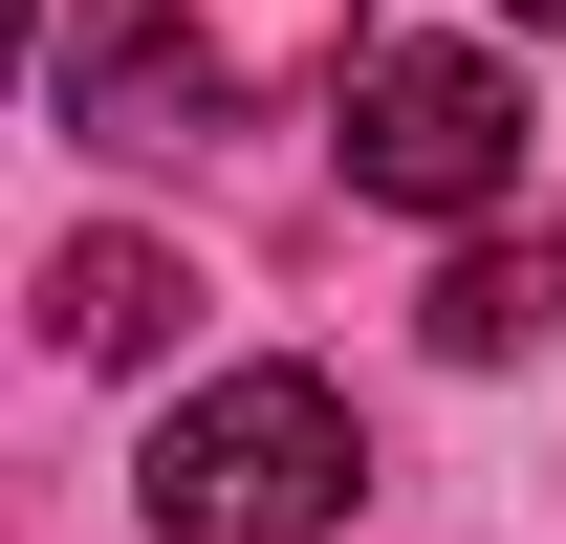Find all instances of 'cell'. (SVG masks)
Masks as SVG:
<instances>
[{"label":"cell","mask_w":566,"mask_h":544,"mask_svg":"<svg viewBox=\"0 0 566 544\" xmlns=\"http://www.w3.org/2000/svg\"><path fill=\"white\" fill-rule=\"evenodd\" d=\"M545 327H566V240H545V218L436 262V348H458V370H501V348H545Z\"/></svg>","instance_id":"5"},{"label":"cell","mask_w":566,"mask_h":544,"mask_svg":"<svg viewBox=\"0 0 566 544\" xmlns=\"http://www.w3.org/2000/svg\"><path fill=\"white\" fill-rule=\"evenodd\" d=\"M349 479H370V436H349L327 370H218L153 436V544H327Z\"/></svg>","instance_id":"2"},{"label":"cell","mask_w":566,"mask_h":544,"mask_svg":"<svg viewBox=\"0 0 566 544\" xmlns=\"http://www.w3.org/2000/svg\"><path fill=\"white\" fill-rule=\"evenodd\" d=\"M349 197H392V218H480V197H523V66L501 44H392V66H349Z\"/></svg>","instance_id":"3"},{"label":"cell","mask_w":566,"mask_h":544,"mask_svg":"<svg viewBox=\"0 0 566 544\" xmlns=\"http://www.w3.org/2000/svg\"><path fill=\"white\" fill-rule=\"evenodd\" d=\"M175 305H197V262H175V240H66V262H44V327H66L87 370L175 348Z\"/></svg>","instance_id":"4"},{"label":"cell","mask_w":566,"mask_h":544,"mask_svg":"<svg viewBox=\"0 0 566 544\" xmlns=\"http://www.w3.org/2000/svg\"><path fill=\"white\" fill-rule=\"evenodd\" d=\"M349 66H370V0H87L66 132L175 153V132H240V109H349Z\"/></svg>","instance_id":"1"},{"label":"cell","mask_w":566,"mask_h":544,"mask_svg":"<svg viewBox=\"0 0 566 544\" xmlns=\"http://www.w3.org/2000/svg\"><path fill=\"white\" fill-rule=\"evenodd\" d=\"M523 22H545V44H566V0H523Z\"/></svg>","instance_id":"6"}]
</instances>
